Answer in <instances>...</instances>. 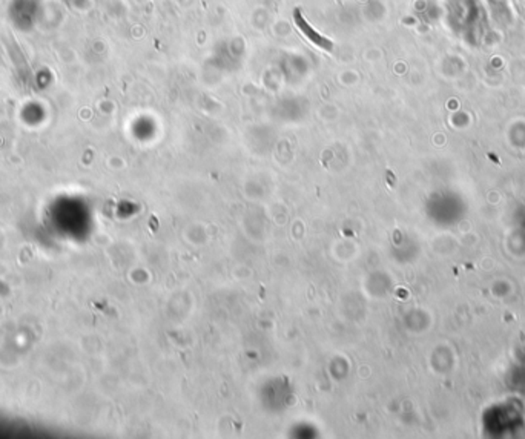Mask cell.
Instances as JSON below:
<instances>
[{
  "label": "cell",
  "mask_w": 525,
  "mask_h": 439,
  "mask_svg": "<svg viewBox=\"0 0 525 439\" xmlns=\"http://www.w3.org/2000/svg\"><path fill=\"white\" fill-rule=\"evenodd\" d=\"M294 20H295V25H297V28H298L302 34H305V36H306L309 40H311V42H312L315 46H318V48L326 50V51H332V48H333L332 40H331V39H327V37H325V36H322V34H320L316 30H313L312 26L309 25L307 20H306L305 17H302L301 11H300L298 8L294 11Z\"/></svg>",
  "instance_id": "6da1fadb"
}]
</instances>
